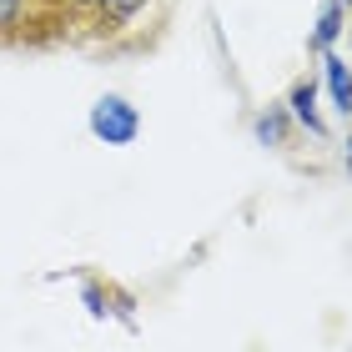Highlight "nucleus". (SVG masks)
<instances>
[{"label":"nucleus","mask_w":352,"mask_h":352,"mask_svg":"<svg viewBox=\"0 0 352 352\" xmlns=\"http://www.w3.org/2000/svg\"><path fill=\"white\" fill-rule=\"evenodd\" d=\"M292 116H287V106H272L267 116H257V136L267 141V146H287V136H292Z\"/></svg>","instance_id":"nucleus-7"},{"label":"nucleus","mask_w":352,"mask_h":352,"mask_svg":"<svg viewBox=\"0 0 352 352\" xmlns=\"http://www.w3.org/2000/svg\"><path fill=\"white\" fill-rule=\"evenodd\" d=\"M342 30H347V6H342V0H322V15H317V25H312V36H307V51L312 56L332 51Z\"/></svg>","instance_id":"nucleus-5"},{"label":"nucleus","mask_w":352,"mask_h":352,"mask_svg":"<svg viewBox=\"0 0 352 352\" xmlns=\"http://www.w3.org/2000/svg\"><path fill=\"white\" fill-rule=\"evenodd\" d=\"M342 6H352V0H342Z\"/></svg>","instance_id":"nucleus-10"},{"label":"nucleus","mask_w":352,"mask_h":352,"mask_svg":"<svg viewBox=\"0 0 352 352\" xmlns=\"http://www.w3.org/2000/svg\"><path fill=\"white\" fill-rule=\"evenodd\" d=\"M86 307H91V317H126V307H131V297L126 292H116L111 282H101V277H91L86 282Z\"/></svg>","instance_id":"nucleus-6"},{"label":"nucleus","mask_w":352,"mask_h":352,"mask_svg":"<svg viewBox=\"0 0 352 352\" xmlns=\"http://www.w3.org/2000/svg\"><path fill=\"white\" fill-rule=\"evenodd\" d=\"M317 60H322V81H327V96H332V106H338V116L352 121V66L338 51H322Z\"/></svg>","instance_id":"nucleus-4"},{"label":"nucleus","mask_w":352,"mask_h":352,"mask_svg":"<svg viewBox=\"0 0 352 352\" xmlns=\"http://www.w3.org/2000/svg\"><path fill=\"white\" fill-rule=\"evenodd\" d=\"M151 6H156V0H91L86 15H81V36H76V41H116Z\"/></svg>","instance_id":"nucleus-1"},{"label":"nucleus","mask_w":352,"mask_h":352,"mask_svg":"<svg viewBox=\"0 0 352 352\" xmlns=\"http://www.w3.org/2000/svg\"><path fill=\"white\" fill-rule=\"evenodd\" d=\"M287 116H292L302 131H312L317 141H327V121H322V111H317V81L312 76H297L292 91H287Z\"/></svg>","instance_id":"nucleus-3"},{"label":"nucleus","mask_w":352,"mask_h":352,"mask_svg":"<svg viewBox=\"0 0 352 352\" xmlns=\"http://www.w3.org/2000/svg\"><path fill=\"white\" fill-rule=\"evenodd\" d=\"M86 126H91L96 141H106V146H131L141 136V111L126 101V96H101V101L91 106Z\"/></svg>","instance_id":"nucleus-2"},{"label":"nucleus","mask_w":352,"mask_h":352,"mask_svg":"<svg viewBox=\"0 0 352 352\" xmlns=\"http://www.w3.org/2000/svg\"><path fill=\"white\" fill-rule=\"evenodd\" d=\"M342 162H347V176H352V121H347V151H342Z\"/></svg>","instance_id":"nucleus-8"},{"label":"nucleus","mask_w":352,"mask_h":352,"mask_svg":"<svg viewBox=\"0 0 352 352\" xmlns=\"http://www.w3.org/2000/svg\"><path fill=\"white\" fill-rule=\"evenodd\" d=\"M347 41H352V25H347Z\"/></svg>","instance_id":"nucleus-9"}]
</instances>
